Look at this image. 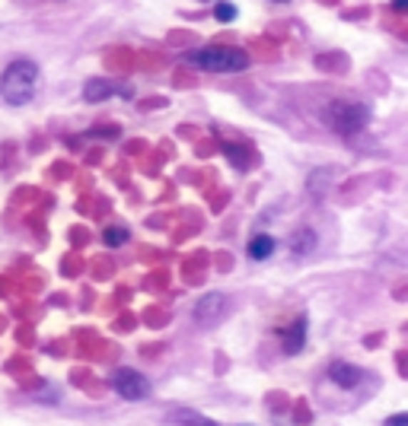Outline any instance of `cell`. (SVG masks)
<instances>
[{"mask_svg": "<svg viewBox=\"0 0 408 426\" xmlns=\"http://www.w3.org/2000/svg\"><path fill=\"white\" fill-rule=\"evenodd\" d=\"M185 64L195 67V71H210V73H240L249 67V54L243 48L208 45V48L185 51Z\"/></svg>", "mask_w": 408, "mask_h": 426, "instance_id": "obj_1", "label": "cell"}, {"mask_svg": "<svg viewBox=\"0 0 408 426\" xmlns=\"http://www.w3.org/2000/svg\"><path fill=\"white\" fill-rule=\"evenodd\" d=\"M39 89V64L36 61L16 58L13 64H6V71L0 73V95L10 105H26Z\"/></svg>", "mask_w": 408, "mask_h": 426, "instance_id": "obj_2", "label": "cell"}, {"mask_svg": "<svg viewBox=\"0 0 408 426\" xmlns=\"http://www.w3.org/2000/svg\"><path fill=\"white\" fill-rule=\"evenodd\" d=\"M322 121L329 125L335 134L342 137H355L367 128L370 121V108L364 102H351V99H332L322 112Z\"/></svg>", "mask_w": 408, "mask_h": 426, "instance_id": "obj_3", "label": "cell"}, {"mask_svg": "<svg viewBox=\"0 0 408 426\" xmlns=\"http://www.w3.org/2000/svg\"><path fill=\"white\" fill-rule=\"evenodd\" d=\"M112 388L118 391L125 401H144V398L151 395V382H147L138 369H128V366L112 373Z\"/></svg>", "mask_w": 408, "mask_h": 426, "instance_id": "obj_4", "label": "cell"}, {"mask_svg": "<svg viewBox=\"0 0 408 426\" xmlns=\"http://www.w3.org/2000/svg\"><path fill=\"white\" fill-rule=\"evenodd\" d=\"M227 315H230V299L223 296V293H208V296L198 299V306H195V321H198L201 328H217Z\"/></svg>", "mask_w": 408, "mask_h": 426, "instance_id": "obj_5", "label": "cell"}, {"mask_svg": "<svg viewBox=\"0 0 408 426\" xmlns=\"http://www.w3.org/2000/svg\"><path fill=\"white\" fill-rule=\"evenodd\" d=\"M329 379L338 385V388H357L360 379H364V373H360L357 366H351V363L345 360H335L329 366Z\"/></svg>", "mask_w": 408, "mask_h": 426, "instance_id": "obj_6", "label": "cell"}, {"mask_svg": "<svg viewBox=\"0 0 408 426\" xmlns=\"http://www.w3.org/2000/svg\"><path fill=\"white\" fill-rule=\"evenodd\" d=\"M303 343H306V318H303V315H297L294 325L281 334V347H284V353L294 356V353H300V350H303Z\"/></svg>", "mask_w": 408, "mask_h": 426, "instance_id": "obj_7", "label": "cell"}, {"mask_svg": "<svg viewBox=\"0 0 408 426\" xmlns=\"http://www.w3.org/2000/svg\"><path fill=\"white\" fill-rule=\"evenodd\" d=\"M115 93H121V95H131V86H112L108 80H90V83L83 86V99L86 102H102V99H108V95H115Z\"/></svg>", "mask_w": 408, "mask_h": 426, "instance_id": "obj_8", "label": "cell"}, {"mask_svg": "<svg viewBox=\"0 0 408 426\" xmlns=\"http://www.w3.org/2000/svg\"><path fill=\"white\" fill-rule=\"evenodd\" d=\"M275 249H277V242L271 236H265V232H258V236L249 239V258L253 261H268L271 255H275Z\"/></svg>", "mask_w": 408, "mask_h": 426, "instance_id": "obj_9", "label": "cell"}, {"mask_svg": "<svg viewBox=\"0 0 408 426\" xmlns=\"http://www.w3.org/2000/svg\"><path fill=\"white\" fill-rule=\"evenodd\" d=\"M169 420L179 423V426H217L214 420H208L204 414H198V410H173Z\"/></svg>", "mask_w": 408, "mask_h": 426, "instance_id": "obj_10", "label": "cell"}, {"mask_svg": "<svg viewBox=\"0 0 408 426\" xmlns=\"http://www.w3.org/2000/svg\"><path fill=\"white\" fill-rule=\"evenodd\" d=\"M312 249H316V232L312 229H300L294 236V242H290V251H294L297 258H303L306 251H312Z\"/></svg>", "mask_w": 408, "mask_h": 426, "instance_id": "obj_11", "label": "cell"}, {"mask_svg": "<svg viewBox=\"0 0 408 426\" xmlns=\"http://www.w3.org/2000/svg\"><path fill=\"white\" fill-rule=\"evenodd\" d=\"M223 156H227V160L233 162L240 172H246L249 166H253V153H249L246 147H230V143H227V147H223Z\"/></svg>", "mask_w": 408, "mask_h": 426, "instance_id": "obj_12", "label": "cell"}, {"mask_svg": "<svg viewBox=\"0 0 408 426\" xmlns=\"http://www.w3.org/2000/svg\"><path fill=\"white\" fill-rule=\"evenodd\" d=\"M102 242L112 245V249H118V245L128 242V229H121V226H108V229L102 232Z\"/></svg>", "mask_w": 408, "mask_h": 426, "instance_id": "obj_13", "label": "cell"}, {"mask_svg": "<svg viewBox=\"0 0 408 426\" xmlns=\"http://www.w3.org/2000/svg\"><path fill=\"white\" fill-rule=\"evenodd\" d=\"M214 16L220 19V23H233V19H236V6L233 4H217Z\"/></svg>", "mask_w": 408, "mask_h": 426, "instance_id": "obj_14", "label": "cell"}, {"mask_svg": "<svg viewBox=\"0 0 408 426\" xmlns=\"http://www.w3.org/2000/svg\"><path fill=\"white\" fill-rule=\"evenodd\" d=\"M383 426H408V417L396 414V417H389V420H383Z\"/></svg>", "mask_w": 408, "mask_h": 426, "instance_id": "obj_15", "label": "cell"}, {"mask_svg": "<svg viewBox=\"0 0 408 426\" xmlns=\"http://www.w3.org/2000/svg\"><path fill=\"white\" fill-rule=\"evenodd\" d=\"M405 6H408V0H392V10L396 13H405Z\"/></svg>", "mask_w": 408, "mask_h": 426, "instance_id": "obj_16", "label": "cell"}, {"mask_svg": "<svg viewBox=\"0 0 408 426\" xmlns=\"http://www.w3.org/2000/svg\"><path fill=\"white\" fill-rule=\"evenodd\" d=\"M240 426H255V423H240Z\"/></svg>", "mask_w": 408, "mask_h": 426, "instance_id": "obj_17", "label": "cell"}, {"mask_svg": "<svg viewBox=\"0 0 408 426\" xmlns=\"http://www.w3.org/2000/svg\"><path fill=\"white\" fill-rule=\"evenodd\" d=\"M277 4H284V0H277Z\"/></svg>", "mask_w": 408, "mask_h": 426, "instance_id": "obj_18", "label": "cell"}]
</instances>
